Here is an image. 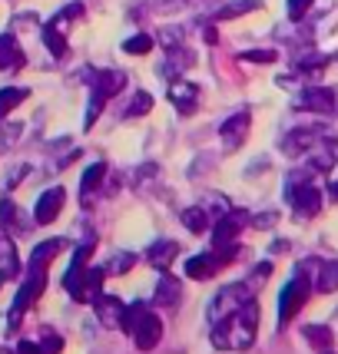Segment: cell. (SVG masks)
Masks as SVG:
<instances>
[{
	"mask_svg": "<svg viewBox=\"0 0 338 354\" xmlns=\"http://www.w3.org/2000/svg\"><path fill=\"white\" fill-rule=\"evenodd\" d=\"M256 328H259V301L249 298L229 318L213 322V344L222 351H249L256 341Z\"/></svg>",
	"mask_w": 338,
	"mask_h": 354,
	"instance_id": "obj_1",
	"label": "cell"
},
{
	"mask_svg": "<svg viewBox=\"0 0 338 354\" xmlns=\"http://www.w3.org/2000/svg\"><path fill=\"white\" fill-rule=\"evenodd\" d=\"M120 331H126L130 338L136 341L139 351H153L156 344H159V338H163V322L156 318L153 311L146 308V305H130L123 315V328Z\"/></svg>",
	"mask_w": 338,
	"mask_h": 354,
	"instance_id": "obj_2",
	"label": "cell"
},
{
	"mask_svg": "<svg viewBox=\"0 0 338 354\" xmlns=\"http://www.w3.org/2000/svg\"><path fill=\"white\" fill-rule=\"evenodd\" d=\"M305 179V172H295V176H289V185H285V199H289V205L295 209V216H319V209H322V192L315 189L312 183H302Z\"/></svg>",
	"mask_w": 338,
	"mask_h": 354,
	"instance_id": "obj_3",
	"label": "cell"
},
{
	"mask_svg": "<svg viewBox=\"0 0 338 354\" xmlns=\"http://www.w3.org/2000/svg\"><path fill=\"white\" fill-rule=\"evenodd\" d=\"M239 255V245H226V248H209V252H202V255H193L189 262H186V275L196 278V281H206V278H213L219 268H226Z\"/></svg>",
	"mask_w": 338,
	"mask_h": 354,
	"instance_id": "obj_4",
	"label": "cell"
},
{
	"mask_svg": "<svg viewBox=\"0 0 338 354\" xmlns=\"http://www.w3.org/2000/svg\"><path fill=\"white\" fill-rule=\"evenodd\" d=\"M308 298H312V281L302 275H295L285 288H282V295H278V328H285V324L292 322L299 311L308 305Z\"/></svg>",
	"mask_w": 338,
	"mask_h": 354,
	"instance_id": "obj_5",
	"label": "cell"
},
{
	"mask_svg": "<svg viewBox=\"0 0 338 354\" xmlns=\"http://www.w3.org/2000/svg\"><path fill=\"white\" fill-rule=\"evenodd\" d=\"M123 90H126V73H120V70H103V73H96V80H93V96H90V113H87V126H93L96 113L107 106V100L120 96Z\"/></svg>",
	"mask_w": 338,
	"mask_h": 354,
	"instance_id": "obj_6",
	"label": "cell"
},
{
	"mask_svg": "<svg viewBox=\"0 0 338 354\" xmlns=\"http://www.w3.org/2000/svg\"><path fill=\"white\" fill-rule=\"evenodd\" d=\"M44 288H46V265H30V268H27V278H24V285H20V292H17L14 308H10V328H17V322L24 318V311L30 308L33 301L44 295Z\"/></svg>",
	"mask_w": 338,
	"mask_h": 354,
	"instance_id": "obj_7",
	"label": "cell"
},
{
	"mask_svg": "<svg viewBox=\"0 0 338 354\" xmlns=\"http://www.w3.org/2000/svg\"><path fill=\"white\" fill-rule=\"evenodd\" d=\"M249 298H256L249 281H239V285H226V288H219V295L209 301V322H222V318H229L232 311H239Z\"/></svg>",
	"mask_w": 338,
	"mask_h": 354,
	"instance_id": "obj_8",
	"label": "cell"
},
{
	"mask_svg": "<svg viewBox=\"0 0 338 354\" xmlns=\"http://www.w3.org/2000/svg\"><path fill=\"white\" fill-rule=\"evenodd\" d=\"M103 278H107V268H83L77 278H66L63 281V288L73 295V301H80V305H87V301H93L96 295H100V285H103Z\"/></svg>",
	"mask_w": 338,
	"mask_h": 354,
	"instance_id": "obj_9",
	"label": "cell"
},
{
	"mask_svg": "<svg viewBox=\"0 0 338 354\" xmlns=\"http://www.w3.org/2000/svg\"><path fill=\"white\" fill-rule=\"evenodd\" d=\"M249 216L242 212V209H232V212H222L219 216V222H215L213 229V248H226V245H235V239L242 235V229H246Z\"/></svg>",
	"mask_w": 338,
	"mask_h": 354,
	"instance_id": "obj_10",
	"label": "cell"
},
{
	"mask_svg": "<svg viewBox=\"0 0 338 354\" xmlns=\"http://www.w3.org/2000/svg\"><path fill=\"white\" fill-rule=\"evenodd\" d=\"M325 126H299V129H292L289 136L282 139V149L289 156H302V153H308L315 142H325Z\"/></svg>",
	"mask_w": 338,
	"mask_h": 354,
	"instance_id": "obj_11",
	"label": "cell"
},
{
	"mask_svg": "<svg viewBox=\"0 0 338 354\" xmlns=\"http://www.w3.org/2000/svg\"><path fill=\"white\" fill-rule=\"evenodd\" d=\"M63 202H66V192H63V185H53V189H46L44 196L37 199V209H33V222L37 225H50V222H57L60 216Z\"/></svg>",
	"mask_w": 338,
	"mask_h": 354,
	"instance_id": "obj_12",
	"label": "cell"
},
{
	"mask_svg": "<svg viewBox=\"0 0 338 354\" xmlns=\"http://www.w3.org/2000/svg\"><path fill=\"white\" fill-rule=\"evenodd\" d=\"M169 100L176 103V109L183 113V116H193L196 113V103H199V86L193 83V80H172L169 83Z\"/></svg>",
	"mask_w": 338,
	"mask_h": 354,
	"instance_id": "obj_13",
	"label": "cell"
},
{
	"mask_svg": "<svg viewBox=\"0 0 338 354\" xmlns=\"http://www.w3.org/2000/svg\"><path fill=\"white\" fill-rule=\"evenodd\" d=\"M93 308H96V318L103 328H123V315H126V305L120 298H113V295H96L93 298Z\"/></svg>",
	"mask_w": 338,
	"mask_h": 354,
	"instance_id": "obj_14",
	"label": "cell"
},
{
	"mask_svg": "<svg viewBox=\"0 0 338 354\" xmlns=\"http://www.w3.org/2000/svg\"><path fill=\"white\" fill-rule=\"evenodd\" d=\"M335 100H338L335 90H328V86H312V90H305L302 96H299V103H295V106L312 109V113H338Z\"/></svg>",
	"mask_w": 338,
	"mask_h": 354,
	"instance_id": "obj_15",
	"label": "cell"
},
{
	"mask_svg": "<svg viewBox=\"0 0 338 354\" xmlns=\"http://www.w3.org/2000/svg\"><path fill=\"white\" fill-rule=\"evenodd\" d=\"M249 123H252V116H249V109H239V113H232L229 120L222 123V146L226 149H239L242 146V139H246L249 133Z\"/></svg>",
	"mask_w": 338,
	"mask_h": 354,
	"instance_id": "obj_16",
	"label": "cell"
},
{
	"mask_svg": "<svg viewBox=\"0 0 338 354\" xmlns=\"http://www.w3.org/2000/svg\"><path fill=\"white\" fill-rule=\"evenodd\" d=\"M24 66V50L14 33H0V70H20Z\"/></svg>",
	"mask_w": 338,
	"mask_h": 354,
	"instance_id": "obj_17",
	"label": "cell"
},
{
	"mask_svg": "<svg viewBox=\"0 0 338 354\" xmlns=\"http://www.w3.org/2000/svg\"><path fill=\"white\" fill-rule=\"evenodd\" d=\"M153 305H156V308H172V305H179V281L169 275V272H163L159 285H156Z\"/></svg>",
	"mask_w": 338,
	"mask_h": 354,
	"instance_id": "obj_18",
	"label": "cell"
},
{
	"mask_svg": "<svg viewBox=\"0 0 338 354\" xmlns=\"http://www.w3.org/2000/svg\"><path fill=\"white\" fill-rule=\"evenodd\" d=\"M176 255H179V242H172V239H159V242H153V245H150V252H146L150 265L163 268V272L172 265V259H176Z\"/></svg>",
	"mask_w": 338,
	"mask_h": 354,
	"instance_id": "obj_19",
	"label": "cell"
},
{
	"mask_svg": "<svg viewBox=\"0 0 338 354\" xmlns=\"http://www.w3.org/2000/svg\"><path fill=\"white\" fill-rule=\"evenodd\" d=\"M63 341L53 335V331H44L37 341H20L17 354H60Z\"/></svg>",
	"mask_w": 338,
	"mask_h": 354,
	"instance_id": "obj_20",
	"label": "cell"
},
{
	"mask_svg": "<svg viewBox=\"0 0 338 354\" xmlns=\"http://www.w3.org/2000/svg\"><path fill=\"white\" fill-rule=\"evenodd\" d=\"M103 179H107V162H93L90 169L83 172V183H80V199H83V205H90V196L103 185Z\"/></svg>",
	"mask_w": 338,
	"mask_h": 354,
	"instance_id": "obj_21",
	"label": "cell"
},
{
	"mask_svg": "<svg viewBox=\"0 0 338 354\" xmlns=\"http://www.w3.org/2000/svg\"><path fill=\"white\" fill-rule=\"evenodd\" d=\"M0 229L7 232V235H20V232L27 229L24 225V218H20V209H17L14 202H0Z\"/></svg>",
	"mask_w": 338,
	"mask_h": 354,
	"instance_id": "obj_22",
	"label": "cell"
},
{
	"mask_svg": "<svg viewBox=\"0 0 338 354\" xmlns=\"http://www.w3.org/2000/svg\"><path fill=\"white\" fill-rule=\"evenodd\" d=\"M20 262H17V248L10 239H0V278H17Z\"/></svg>",
	"mask_w": 338,
	"mask_h": 354,
	"instance_id": "obj_23",
	"label": "cell"
},
{
	"mask_svg": "<svg viewBox=\"0 0 338 354\" xmlns=\"http://www.w3.org/2000/svg\"><path fill=\"white\" fill-rule=\"evenodd\" d=\"M338 288V262H322L319 265V275H315V292H335Z\"/></svg>",
	"mask_w": 338,
	"mask_h": 354,
	"instance_id": "obj_24",
	"label": "cell"
},
{
	"mask_svg": "<svg viewBox=\"0 0 338 354\" xmlns=\"http://www.w3.org/2000/svg\"><path fill=\"white\" fill-rule=\"evenodd\" d=\"M44 44H46V50H50L57 60H63V57H66V30L53 27V24H46V27H44Z\"/></svg>",
	"mask_w": 338,
	"mask_h": 354,
	"instance_id": "obj_25",
	"label": "cell"
},
{
	"mask_svg": "<svg viewBox=\"0 0 338 354\" xmlns=\"http://www.w3.org/2000/svg\"><path fill=\"white\" fill-rule=\"evenodd\" d=\"M256 7H259V0H229L226 7L215 10L213 20H235V17H242V14H252Z\"/></svg>",
	"mask_w": 338,
	"mask_h": 354,
	"instance_id": "obj_26",
	"label": "cell"
},
{
	"mask_svg": "<svg viewBox=\"0 0 338 354\" xmlns=\"http://www.w3.org/2000/svg\"><path fill=\"white\" fill-rule=\"evenodd\" d=\"M63 248H66V242H63V239H50V242H40V245L33 248L30 265H50V259H53V255H60Z\"/></svg>",
	"mask_w": 338,
	"mask_h": 354,
	"instance_id": "obj_27",
	"label": "cell"
},
{
	"mask_svg": "<svg viewBox=\"0 0 338 354\" xmlns=\"http://www.w3.org/2000/svg\"><path fill=\"white\" fill-rule=\"evenodd\" d=\"M302 338H308L312 348H319V351H328L332 348V328H325V324H308L305 331H302Z\"/></svg>",
	"mask_w": 338,
	"mask_h": 354,
	"instance_id": "obj_28",
	"label": "cell"
},
{
	"mask_svg": "<svg viewBox=\"0 0 338 354\" xmlns=\"http://www.w3.org/2000/svg\"><path fill=\"white\" fill-rule=\"evenodd\" d=\"M179 222H183L189 232H206V225H209V216H206V209H199V205H189V209H183L179 212Z\"/></svg>",
	"mask_w": 338,
	"mask_h": 354,
	"instance_id": "obj_29",
	"label": "cell"
},
{
	"mask_svg": "<svg viewBox=\"0 0 338 354\" xmlns=\"http://www.w3.org/2000/svg\"><path fill=\"white\" fill-rule=\"evenodd\" d=\"M27 96H30V90H24V86H7V90H0V120H3L10 109L20 106Z\"/></svg>",
	"mask_w": 338,
	"mask_h": 354,
	"instance_id": "obj_30",
	"label": "cell"
},
{
	"mask_svg": "<svg viewBox=\"0 0 338 354\" xmlns=\"http://www.w3.org/2000/svg\"><path fill=\"white\" fill-rule=\"evenodd\" d=\"M133 265H136V255H133V252H116V255L109 259V265H103V268H107V275H123Z\"/></svg>",
	"mask_w": 338,
	"mask_h": 354,
	"instance_id": "obj_31",
	"label": "cell"
},
{
	"mask_svg": "<svg viewBox=\"0 0 338 354\" xmlns=\"http://www.w3.org/2000/svg\"><path fill=\"white\" fill-rule=\"evenodd\" d=\"M123 50L130 53V57H143V53L153 50V37H150V33H136V37H130V40L123 44Z\"/></svg>",
	"mask_w": 338,
	"mask_h": 354,
	"instance_id": "obj_32",
	"label": "cell"
},
{
	"mask_svg": "<svg viewBox=\"0 0 338 354\" xmlns=\"http://www.w3.org/2000/svg\"><path fill=\"white\" fill-rule=\"evenodd\" d=\"M150 109H153V96H150V93H136V96H133V106H126V120L146 116Z\"/></svg>",
	"mask_w": 338,
	"mask_h": 354,
	"instance_id": "obj_33",
	"label": "cell"
},
{
	"mask_svg": "<svg viewBox=\"0 0 338 354\" xmlns=\"http://www.w3.org/2000/svg\"><path fill=\"white\" fill-rule=\"evenodd\" d=\"M312 3H315V0H285V14H289L292 24H299V20L305 17V10H312Z\"/></svg>",
	"mask_w": 338,
	"mask_h": 354,
	"instance_id": "obj_34",
	"label": "cell"
},
{
	"mask_svg": "<svg viewBox=\"0 0 338 354\" xmlns=\"http://www.w3.org/2000/svg\"><path fill=\"white\" fill-rule=\"evenodd\" d=\"M242 60H249V63H276L278 53L276 50H249V53H242Z\"/></svg>",
	"mask_w": 338,
	"mask_h": 354,
	"instance_id": "obj_35",
	"label": "cell"
},
{
	"mask_svg": "<svg viewBox=\"0 0 338 354\" xmlns=\"http://www.w3.org/2000/svg\"><path fill=\"white\" fill-rule=\"evenodd\" d=\"M276 222H278V212H262V216L252 218V225H256V229H272Z\"/></svg>",
	"mask_w": 338,
	"mask_h": 354,
	"instance_id": "obj_36",
	"label": "cell"
},
{
	"mask_svg": "<svg viewBox=\"0 0 338 354\" xmlns=\"http://www.w3.org/2000/svg\"><path fill=\"white\" fill-rule=\"evenodd\" d=\"M328 196H332V199L338 202V183H332V185H328Z\"/></svg>",
	"mask_w": 338,
	"mask_h": 354,
	"instance_id": "obj_37",
	"label": "cell"
},
{
	"mask_svg": "<svg viewBox=\"0 0 338 354\" xmlns=\"http://www.w3.org/2000/svg\"><path fill=\"white\" fill-rule=\"evenodd\" d=\"M0 281H3V278H0Z\"/></svg>",
	"mask_w": 338,
	"mask_h": 354,
	"instance_id": "obj_38",
	"label": "cell"
},
{
	"mask_svg": "<svg viewBox=\"0 0 338 354\" xmlns=\"http://www.w3.org/2000/svg\"><path fill=\"white\" fill-rule=\"evenodd\" d=\"M325 354H328V351H325Z\"/></svg>",
	"mask_w": 338,
	"mask_h": 354,
	"instance_id": "obj_39",
	"label": "cell"
}]
</instances>
